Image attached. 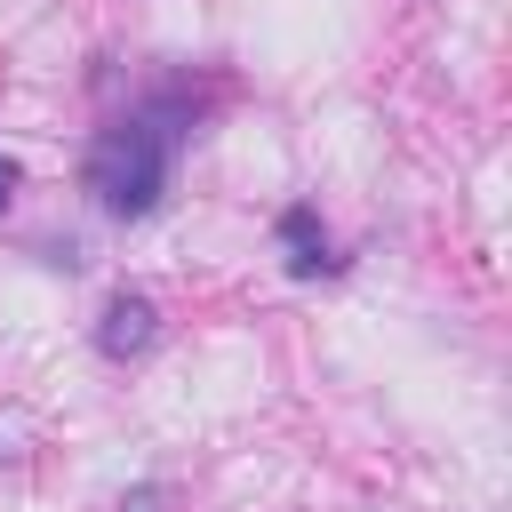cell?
<instances>
[{
	"label": "cell",
	"mask_w": 512,
	"mask_h": 512,
	"mask_svg": "<svg viewBox=\"0 0 512 512\" xmlns=\"http://www.w3.org/2000/svg\"><path fill=\"white\" fill-rule=\"evenodd\" d=\"M0 464H8V432H0Z\"/></svg>",
	"instance_id": "cell-6"
},
{
	"label": "cell",
	"mask_w": 512,
	"mask_h": 512,
	"mask_svg": "<svg viewBox=\"0 0 512 512\" xmlns=\"http://www.w3.org/2000/svg\"><path fill=\"white\" fill-rule=\"evenodd\" d=\"M176 144H184V112H176L168 96H152V104H136V112H120V120H104V128L88 136V160H80L88 200H96L104 216H120V224L152 216V208H160V192H168Z\"/></svg>",
	"instance_id": "cell-1"
},
{
	"label": "cell",
	"mask_w": 512,
	"mask_h": 512,
	"mask_svg": "<svg viewBox=\"0 0 512 512\" xmlns=\"http://www.w3.org/2000/svg\"><path fill=\"white\" fill-rule=\"evenodd\" d=\"M280 248H288V272L296 280H312V272H328V232H320V208H280Z\"/></svg>",
	"instance_id": "cell-3"
},
{
	"label": "cell",
	"mask_w": 512,
	"mask_h": 512,
	"mask_svg": "<svg viewBox=\"0 0 512 512\" xmlns=\"http://www.w3.org/2000/svg\"><path fill=\"white\" fill-rule=\"evenodd\" d=\"M112 512H176V496L160 488V480H136V488H120V504Z\"/></svg>",
	"instance_id": "cell-4"
},
{
	"label": "cell",
	"mask_w": 512,
	"mask_h": 512,
	"mask_svg": "<svg viewBox=\"0 0 512 512\" xmlns=\"http://www.w3.org/2000/svg\"><path fill=\"white\" fill-rule=\"evenodd\" d=\"M160 344V304L144 296V288H120L104 312H96V352L104 360H144Z\"/></svg>",
	"instance_id": "cell-2"
},
{
	"label": "cell",
	"mask_w": 512,
	"mask_h": 512,
	"mask_svg": "<svg viewBox=\"0 0 512 512\" xmlns=\"http://www.w3.org/2000/svg\"><path fill=\"white\" fill-rule=\"evenodd\" d=\"M8 200H16V168L0 160V208H8Z\"/></svg>",
	"instance_id": "cell-5"
}]
</instances>
